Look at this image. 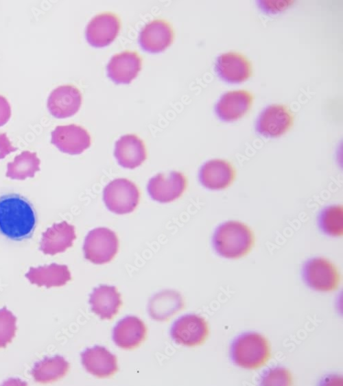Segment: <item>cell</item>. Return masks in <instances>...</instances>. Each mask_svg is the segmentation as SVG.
Returning a JSON list of instances; mask_svg holds the SVG:
<instances>
[{"mask_svg": "<svg viewBox=\"0 0 343 386\" xmlns=\"http://www.w3.org/2000/svg\"><path fill=\"white\" fill-rule=\"evenodd\" d=\"M187 181L178 171L158 173L148 181L147 191L151 198L160 203L170 202L178 198L186 188Z\"/></svg>", "mask_w": 343, "mask_h": 386, "instance_id": "30bf717a", "label": "cell"}, {"mask_svg": "<svg viewBox=\"0 0 343 386\" xmlns=\"http://www.w3.org/2000/svg\"><path fill=\"white\" fill-rule=\"evenodd\" d=\"M146 335V327L137 317L127 316L119 320L113 328V339L115 344L124 349L137 347Z\"/></svg>", "mask_w": 343, "mask_h": 386, "instance_id": "44dd1931", "label": "cell"}, {"mask_svg": "<svg viewBox=\"0 0 343 386\" xmlns=\"http://www.w3.org/2000/svg\"><path fill=\"white\" fill-rule=\"evenodd\" d=\"M294 3L292 0H259L258 8L265 14H276L287 9Z\"/></svg>", "mask_w": 343, "mask_h": 386, "instance_id": "f546056e", "label": "cell"}, {"mask_svg": "<svg viewBox=\"0 0 343 386\" xmlns=\"http://www.w3.org/2000/svg\"><path fill=\"white\" fill-rule=\"evenodd\" d=\"M80 356L86 370L95 376L108 377L117 371L116 357L103 346L88 348L81 352Z\"/></svg>", "mask_w": 343, "mask_h": 386, "instance_id": "ac0fdd59", "label": "cell"}, {"mask_svg": "<svg viewBox=\"0 0 343 386\" xmlns=\"http://www.w3.org/2000/svg\"><path fill=\"white\" fill-rule=\"evenodd\" d=\"M301 276L309 288L321 292L335 290L340 282L336 267L327 258L320 256L309 258L303 263Z\"/></svg>", "mask_w": 343, "mask_h": 386, "instance_id": "277c9868", "label": "cell"}, {"mask_svg": "<svg viewBox=\"0 0 343 386\" xmlns=\"http://www.w3.org/2000/svg\"><path fill=\"white\" fill-rule=\"evenodd\" d=\"M170 334L177 343L189 347L199 346L208 337V324L199 315L186 314L172 324Z\"/></svg>", "mask_w": 343, "mask_h": 386, "instance_id": "ba28073f", "label": "cell"}, {"mask_svg": "<svg viewBox=\"0 0 343 386\" xmlns=\"http://www.w3.org/2000/svg\"><path fill=\"white\" fill-rule=\"evenodd\" d=\"M211 241L218 255L228 259H237L251 251L255 243V236L246 224L230 220L215 228Z\"/></svg>", "mask_w": 343, "mask_h": 386, "instance_id": "7a4b0ae2", "label": "cell"}, {"mask_svg": "<svg viewBox=\"0 0 343 386\" xmlns=\"http://www.w3.org/2000/svg\"><path fill=\"white\" fill-rule=\"evenodd\" d=\"M141 58L135 51L115 54L107 64V75L115 84H130L141 71Z\"/></svg>", "mask_w": 343, "mask_h": 386, "instance_id": "2e32d148", "label": "cell"}, {"mask_svg": "<svg viewBox=\"0 0 343 386\" xmlns=\"http://www.w3.org/2000/svg\"><path fill=\"white\" fill-rule=\"evenodd\" d=\"M268 341L262 335L246 332L235 337L230 347L232 362L242 368L255 370L265 365L270 358Z\"/></svg>", "mask_w": 343, "mask_h": 386, "instance_id": "3957f363", "label": "cell"}, {"mask_svg": "<svg viewBox=\"0 0 343 386\" xmlns=\"http://www.w3.org/2000/svg\"><path fill=\"white\" fill-rule=\"evenodd\" d=\"M254 100L252 93L246 90L228 91L221 96L215 105L217 118L226 123L243 117L251 108Z\"/></svg>", "mask_w": 343, "mask_h": 386, "instance_id": "8fae6325", "label": "cell"}, {"mask_svg": "<svg viewBox=\"0 0 343 386\" xmlns=\"http://www.w3.org/2000/svg\"><path fill=\"white\" fill-rule=\"evenodd\" d=\"M214 69L217 77L228 84L241 83L252 75L250 61L244 55L235 51L219 56Z\"/></svg>", "mask_w": 343, "mask_h": 386, "instance_id": "9c48e42d", "label": "cell"}, {"mask_svg": "<svg viewBox=\"0 0 343 386\" xmlns=\"http://www.w3.org/2000/svg\"><path fill=\"white\" fill-rule=\"evenodd\" d=\"M91 311L102 319H111L121 305V295L114 286L101 285L90 294Z\"/></svg>", "mask_w": 343, "mask_h": 386, "instance_id": "7402d4cb", "label": "cell"}, {"mask_svg": "<svg viewBox=\"0 0 343 386\" xmlns=\"http://www.w3.org/2000/svg\"><path fill=\"white\" fill-rule=\"evenodd\" d=\"M119 248L116 234L107 228H97L86 235L83 251L84 258L96 265L110 261Z\"/></svg>", "mask_w": 343, "mask_h": 386, "instance_id": "5b68a950", "label": "cell"}, {"mask_svg": "<svg viewBox=\"0 0 343 386\" xmlns=\"http://www.w3.org/2000/svg\"><path fill=\"white\" fill-rule=\"evenodd\" d=\"M294 114L283 104H272L265 108L258 115L255 129L266 138H275L287 133L293 126Z\"/></svg>", "mask_w": 343, "mask_h": 386, "instance_id": "8992f818", "label": "cell"}, {"mask_svg": "<svg viewBox=\"0 0 343 386\" xmlns=\"http://www.w3.org/2000/svg\"><path fill=\"white\" fill-rule=\"evenodd\" d=\"M236 170L226 160L211 159L205 162L198 172L200 184L210 190H223L235 181Z\"/></svg>", "mask_w": 343, "mask_h": 386, "instance_id": "7c38bea8", "label": "cell"}, {"mask_svg": "<svg viewBox=\"0 0 343 386\" xmlns=\"http://www.w3.org/2000/svg\"><path fill=\"white\" fill-rule=\"evenodd\" d=\"M51 142L62 152L78 155L90 147L91 136L81 126L59 125L52 131Z\"/></svg>", "mask_w": 343, "mask_h": 386, "instance_id": "4fadbf2b", "label": "cell"}, {"mask_svg": "<svg viewBox=\"0 0 343 386\" xmlns=\"http://www.w3.org/2000/svg\"><path fill=\"white\" fill-rule=\"evenodd\" d=\"M114 155L119 165L134 169L140 166L146 158L145 147L136 135L122 136L115 142Z\"/></svg>", "mask_w": 343, "mask_h": 386, "instance_id": "ffe728a7", "label": "cell"}, {"mask_svg": "<svg viewBox=\"0 0 343 386\" xmlns=\"http://www.w3.org/2000/svg\"><path fill=\"white\" fill-rule=\"evenodd\" d=\"M69 368V364L64 358L56 355L36 363L31 373L36 382L47 383L63 377Z\"/></svg>", "mask_w": 343, "mask_h": 386, "instance_id": "cb8c5ba5", "label": "cell"}, {"mask_svg": "<svg viewBox=\"0 0 343 386\" xmlns=\"http://www.w3.org/2000/svg\"><path fill=\"white\" fill-rule=\"evenodd\" d=\"M40 163L36 152L24 151L16 156L13 162L8 163L6 177L14 180L33 178L40 170Z\"/></svg>", "mask_w": 343, "mask_h": 386, "instance_id": "4316f807", "label": "cell"}, {"mask_svg": "<svg viewBox=\"0 0 343 386\" xmlns=\"http://www.w3.org/2000/svg\"><path fill=\"white\" fill-rule=\"evenodd\" d=\"M11 117V108L7 99L0 95V127L5 125Z\"/></svg>", "mask_w": 343, "mask_h": 386, "instance_id": "4dcf8cb0", "label": "cell"}, {"mask_svg": "<svg viewBox=\"0 0 343 386\" xmlns=\"http://www.w3.org/2000/svg\"><path fill=\"white\" fill-rule=\"evenodd\" d=\"M25 277L32 284L47 288L63 286L71 279L68 267L56 263L30 267Z\"/></svg>", "mask_w": 343, "mask_h": 386, "instance_id": "603a6c76", "label": "cell"}, {"mask_svg": "<svg viewBox=\"0 0 343 386\" xmlns=\"http://www.w3.org/2000/svg\"><path fill=\"white\" fill-rule=\"evenodd\" d=\"M181 296L173 291H162L150 301L149 313L157 320H164L182 307Z\"/></svg>", "mask_w": 343, "mask_h": 386, "instance_id": "d4e9b609", "label": "cell"}, {"mask_svg": "<svg viewBox=\"0 0 343 386\" xmlns=\"http://www.w3.org/2000/svg\"><path fill=\"white\" fill-rule=\"evenodd\" d=\"M14 147L5 133L0 134V159L3 158L10 152H14Z\"/></svg>", "mask_w": 343, "mask_h": 386, "instance_id": "1f68e13d", "label": "cell"}, {"mask_svg": "<svg viewBox=\"0 0 343 386\" xmlns=\"http://www.w3.org/2000/svg\"><path fill=\"white\" fill-rule=\"evenodd\" d=\"M82 96L79 90L70 85L60 86L50 93L47 108L52 116L64 119L74 115L80 109Z\"/></svg>", "mask_w": 343, "mask_h": 386, "instance_id": "9a60e30c", "label": "cell"}, {"mask_svg": "<svg viewBox=\"0 0 343 386\" xmlns=\"http://www.w3.org/2000/svg\"><path fill=\"white\" fill-rule=\"evenodd\" d=\"M319 230L324 235L339 237L343 234V207L330 205L322 209L317 217Z\"/></svg>", "mask_w": 343, "mask_h": 386, "instance_id": "484cf974", "label": "cell"}, {"mask_svg": "<svg viewBox=\"0 0 343 386\" xmlns=\"http://www.w3.org/2000/svg\"><path fill=\"white\" fill-rule=\"evenodd\" d=\"M139 193L136 185L125 178H117L104 189L103 200L111 212L123 215L132 212L139 203Z\"/></svg>", "mask_w": 343, "mask_h": 386, "instance_id": "52a82bcc", "label": "cell"}, {"mask_svg": "<svg viewBox=\"0 0 343 386\" xmlns=\"http://www.w3.org/2000/svg\"><path fill=\"white\" fill-rule=\"evenodd\" d=\"M290 373L284 368L275 367L268 370L261 378V385H290Z\"/></svg>", "mask_w": 343, "mask_h": 386, "instance_id": "f1b7e54d", "label": "cell"}, {"mask_svg": "<svg viewBox=\"0 0 343 386\" xmlns=\"http://www.w3.org/2000/svg\"><path fill=\"white\" fill-rule=\"evenodd\" d=\"M37 217L31 202L16 193L0 196V233L13 241L32 237Z\"/></svg>", "mask_w": 343, "mask_h": 386, "instance_id": "6da1fadb", "label": "cell"}, {"mask_svg": "<svg viewBox=\"0 0 343 386\" xmlns=\"http://www.w3.org/2000/svg\"><path fill=\"white\" fill-rule=\"evenodd\" d=\"M75 238V227L63 221L53 224L43 233L39 249L45 254L64 252L73 245Z\"/></svg>", "mask_w": 343, "mask_h": 386, "instance_id": "d6986e66", "label": "cell"}, {"mask_svg": "<svg viewBox=\"0 0 343 386\" xmlns=\"http://www.w3.org/2000/svg\"><path fill=\"white\" fill-rule=\"evenodd\" d=\"M16 317L6 308L0 309V348H5L15 336Z\"/></svg>", "mask_w": 343, "mask_h": 386, "instance_id": "83f0119b", "label": "cell"}, {"mask_svg": "<svg viewBox=\"0 0 343 386\" xmlns=\"http://www.w3.org/2000/svg\"><path fill=\"white\" fill-rule=\"evenodd\" d=\"M173 38V29L169 23L158 19L143 27L139 34V43L145 51L156 53L168 47Z\"/></svg>", "mask_w": 343, "mask_h": 386, "instance_id": "e0dca14e", "label": "cell"}, {"mask_svg": "<svg viewBox=\"0 0 343 386\" xmlns=\"http://www.w3.org/2000/svg\"><path fill=\"white\" fill-rule=\"evenodd\" d=\"M119 29L120 21L116 14L102 13L95 16L88 24L86 38L93 47H106L115 40Z\"/></svg>", "mask_w": 343, "mask_h": 386, "instance_id": "5bb4252c", "label": "cell"}]
</instances>
